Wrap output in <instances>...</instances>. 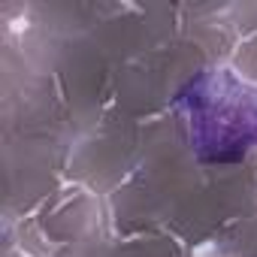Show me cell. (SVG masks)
<instances>
[{
    "label": "cell",
    "instance_id": "6da1fadb",
    "mask_svg": "<svg viewBox=\"0 0 257 257\" xmlns=\"http://www.w3.org/2000/svg\"><path fill=\"white\" fill-rule=\"evenodd\" d=\"M179 106L191 127V146L209 164H233L257 146V88L233 73H203L182 94Z\"/></svg>",
    "mask_w": 257,
    "mask_h": 257
}]
</instances>
